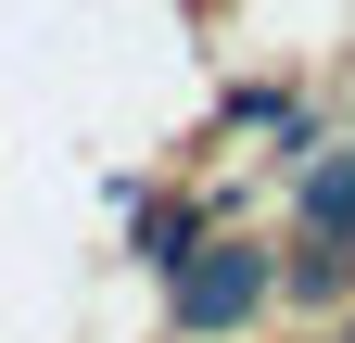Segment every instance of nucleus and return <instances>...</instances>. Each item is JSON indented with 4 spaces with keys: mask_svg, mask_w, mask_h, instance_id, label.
<instances>
[{
    "mask_svg": "<svg viewBox=\"0 0 355 343\" xmlns=\"http://www.w3.org/2000/svg\"><path fill=\"white\" fill-rule=\"evenodd\" d=\"M254 292H266V267H254V254H229V267H203V280H178V318H191V331H216V318H241Z\"/></svg>",
    "mask_w": 355,
    "mask_h": 343,
    "instance_id": "f257e3e1",
    "label": "nucleus"
}]
</instances>
